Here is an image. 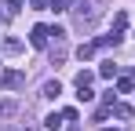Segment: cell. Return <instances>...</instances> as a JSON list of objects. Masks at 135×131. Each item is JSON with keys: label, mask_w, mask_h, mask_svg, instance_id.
<instances>
[{"label": "cell", "mask_w": 135, "mask_h": 131, "mask_svg": "<svg viewBox=\"0 0 135 131\" xmlns=\"http://www.w3.org/2000/svg\"><path fill=\"white\" fill-rule=\"evenodd\" d=\"M29 44L44 51L47 44H51V26H33V33H29Z\"/></svg>", "instance_id": "obj_2"}, {"label": "cell", "mask_w": 135, "mask_h": 131, "mask_svg": "<svg viewBox=\"0 0 135 131\" xmlns=\"http://www.w3.org/2000/svg\"><path fill=\"white\" fill-rule=\"evenodd\" d=\"M77 91H80V95H77L80 102H91V98H95V91H91V87H77Z\"/></svg>", "instance_id": "obj_14"}, {"label": "cell", "mask_w": 135, "mask_h": 131, "mask_svg": "<svg viewBox=\"0 0 135 131\" xmlns=\"http://www.w3.org/2000/svg\"><path fill=\"white\" fill-rule=\"evenodd\" d=\"M44 124H47V131H59V128H62V113H51Z\"/></svg>", "instance_id": "obj_10"}, {"label": "cell", "mask_w": 135, "mask_h": 131, "mask_svg": "<svg viewBox=\"0 0 135 131\" xmlns=\"http://www.w3.org/2000/svg\"><path fill=\"white\" fill-rule=\"evenodd\" d=\"M117 91H120V95H132V91H135V80H132V77H120V80H117Z\"/></svg>", "instance_id": "obj_9"}, {"label": "cell", "mask_w": 135, "mask_h": 131, "mask_svg": "<svg viewBox=\"0 0 135 131\" xmlns=\"http://www.w3.org/2000/svg\"><path fill=\"white\" fill-rule=\"evenodd\" d=\"M91 80H95V73H91V69H80L73 84H77V87H91Z\"/></svg>", "instance_id": "obj_6"}, {"label": "cell", "mask_w": 135, "mask_h": 131, "mask_svg": "<svg viewBox=\"0 0 135 131\" xmlns=\"http://www.w3.org/2000/svg\"><path fill=\"white\" fill-rule=\"evenodd\" d=\"M4 51H7V55H18V51H22V40H4Z\"/></svg>", "instance_id": "obj_12"}, {"label": "cell", "mask_w": 135, "mask_h": 131, "mask_svg": "<svg viewBox=\"0 0 135 131\" xmlns=\"http://www.w3.org/2000/svg\"><path fill=\"white\" fill-rule=\"evenodd\" d=\"M0 15H4V11H0Z\"/></svg>", "instance_id": "obj_16"}, {"label": "cell", "mask_w": 135, "mask_h": 131, "mask_svg": "<svg viewBox=\"0 0 135 131\" xmlns=\"http://www.w3.org/2000/svg\"><path fill=\"white\" fill-rule=\"evenodd\" d=\"M102 131H117V128H102Z\"/></svg>", "instance_id": "obj_15"}, {"label": "cell", "mask_w": 135, "mask_h": 131, "mask_svg": "<svg viewBox=\"0 0 135 131\" xmlns=\"http://www.w3.org/2000/svg\"><path fill=\"white\" fill-rule=\"evenodd\" d=\"M113 117H117V120H128V117H132V106H128V102H113Z\"/></svg>", "instance_id": "obj_5"}, {"label": "cell", "mask_w": 135, "mask_h": 131, "mask_svg": "<svg viewBox=\"0 0 135 131\" xmlns=\"http://www.w3.org/2000/svg\"><path fill=\"white\" fill-rule=\"evenodd\" d=\"M62 58H66V47H62V44H55V47H51V62L59 66V62H62Z\"/></svg>", "instance_id": "obj_11"}, {"label": "cell", "mask_w": 135, "mask_h": 131, "mask_svg": "<svg viewBox=\"0 0 135 131\" xmlns=\"http://www.w3.org/2000/svg\"><path fill=\"white\" fill-rule=\"evenodd\" d=\"M22 84H26V73H18V69H0V87H11V91H18Z\"/></svg>", "instance_id": "obj_1"}, {"label": "cell", "mask_w": 135, "mask_h": 131, "mask_svg": "<svg viewBox=\"0 0 135 131\" xmlns=\"http://www.w3.org/2000/svg\"><path fill=\"white\" fill-rule=\"evenodd\" d=\"M4 7H7V15H15V11H22V0H4Z\"/></svg>", "instance_id": "obj_13"}, {"label": "cell", "mask_w": 135, "mask_h": 131, "mask_svg": "<svg viewBox=\"0 0 135 131\" xmlns=\"http://www.w3.org/2000/svg\"><path fill=\"white\" fill-rule=\"evenodd\" d=\"M59 95H62V84L59 80H47L44 84V98H59Z\"/></svg>", "instance_id": "obj_7"}, {"label": "cell", "mask_w": 135, "mask_h": 131, "mask_svg": "<svg viewBox=\"0 0 135 131\" xmlns=\"http://www.w3.org/2000/svg\"><path fill=\"white\" fill-rule=\"evenodd\" d=\"M88 4H91V0H66V7L77 15V18H84V15H88Z\"/></svg>", "instance_id": "obj_3"}, {"label": "cell", "mask_w": 135, "mask_h": 131, "mask_svg": "<svg viewBox=\"0 0 135 131\" xmlns=\"http://www.w3.org/2000/svg\"><path fill=\"white\" fill-rule=\"evenodd\" d=\"M99 77H106V80H117V66H113V62H102V66H99Z\"/></svg>", "instance_id": "obj_8"}, {"label": "cell", "mask_w": 135, "mask_h": 131, "mask_svg": "<svg viewBox=\"0 0 135 131\" xmlns=\"http://www.w3.org/2000/svg\"><path fill=\"white\" fill-rule=\"evenodd\" d=\"M95 51H99V44H80V47H77V58L88 62V58H95Z\"/></svg>", "instance_id": "obj_4"}, {"label": "cell", "mask_w": 135, "mask_h": 131, "mask_svg": "<svg viewBox=\"0 0 135 131\" xmlns=\"http://www.w3.org/2000/svg\"><path fill=\"white\" fill-rule=\"evenodd\" d=\"M132 73H135V69H132Z\"/></svg>", "instance_id": "obj_17"}]
</instances>
